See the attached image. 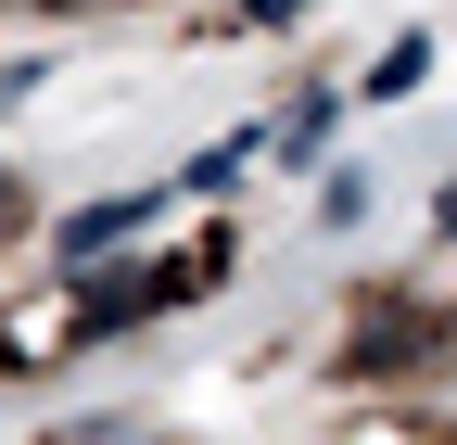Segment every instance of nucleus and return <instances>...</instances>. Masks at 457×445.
Listing matches in <instances>:
<instances>
[{
    "mask_svg": "<svg viewBox=\"0 0 457 445\" xmlns=\"http://www.w3.org/2000/svg\"><path fill=\"white\" fill-rule=\"evenodd\" d=\"M432 230H457V191H445V204H432Z\"/></svg>",
    "mask_w": 457,
    "mask_h": 445,
    "instance_id": "20e7f679",
    "label": "nucleus"
},
{
    "mask_svg": "<svg viewBox=\"0 0 457 445\" xmlns=\"http://www.w3.org/2000/svg\"><path fill=\"white\" fill-rule=\"evenodd\" d=\"M153 204H89V216H64V255H102V242H128Z\"/></svg>",
    "mask_w": 457,
    "mask_h": 445,
    "instance_id": "f257e3e1",
    "label": "nucleus"
},
{
    "mask_svg": "<svg viewBox=\"0 0 457 445\" xmlns=\"http://www.w3.org/2000/svg\"><path fill=\"white\" fill-rule=\"evenodd\" d=\"M242 13H254V26H293V13H305V0H242Z\"/></svg>",
    "mask_w": 457,
    "mask_h": 445,
    "instance_id": "7ed1b4c3",
    "label": "nucleus"
},
{
    "mask_svg": "<svg viewBox=\"0 0 457 445\" xmlns=\"http://www.w3.org/2000/svg\"><path fill=\"white\" fill-rule=\"evenodd\" d=\"M420 64H432V38L407 26V38H394V51H381V64H369V89H381V102H394V89H420Z\"/></svg>",
    "mask_w": 457,
    "mask_h": 445,
    "instance_id": "f03ea898",
    "label": "nucleus"
}]
</instances>
